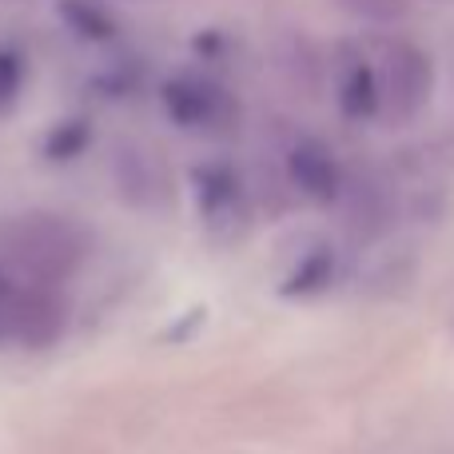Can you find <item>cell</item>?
<instances>
[{
	"label": "cell",
	"mask_w": 454,
	"mask_h": 454,
	"mask_svg": "<svg viewBox=\"0 0 454 454\" xmlns=\"http://www.w3.org/2000/svg\"><path fill=\"white\" fill-rule=\"evenodd\" d=\"M164 108L184 128H220L231 120V100L204 76H176L164 84Z\"/></svg>",
	"instance_id": "cell-3"
},
{
	"label": "cell",
	"mask_w": 454,
	"mask_h": 454,
	"mask_svg": "<svg viewBox=\"0 0 454 454\" xmlns=\"http://www.w3.org/2000/svg\"><path fill=\"white\" fill-rule=\"evenodd\" d=\"M24 88V64L16 52H8V48H0V112L12 108V100L20 96Z\"/></svg>",
	"instance_id": "cell-6"
},
{
	"label": "cell",
	"mask_w": 454,
	"mask_h": 454,
	"mask_svg": "<svg viewBox=\"0 0 454 454\" xmlns=\"http://www.w3.org/2000/svg\"><path fill=\"white\" fill-rule=\"evenodd\" d=\"M291 176H295V184L303 192H311V196H331V188H335V164L315 148L291 156Z\"/></svg>",
	"instance_id": "cell-5"
},
{
	"label": "cell",
	"mask_w": 454,
	"mask_h": 454,
	"mask_svg": "<svg viewBox=\"0 0 454 454\" xmlns=\"http://www.w3.org/2000/svg\"><path fill=\"white\" fill-rule=\"evenodd\" d=\"M200 207H204V220L212 223L215 235H235L247 223L243 192H239V184H235V176L223 172V168L200 172Z\"/></svg>",
	"instance_id": "cell-4"
},
{
	"label": "cell",
	"mask_w": 454,
	"mask_h": 454,
	"mask_svg": "<svg viewBox=\"0 0 454 454\" xmlns=\"http://www.w3.org/2000/svg\"><path fill=\"white\" fill-rule=\"evenodd\" d=\"M68 327V303L52 283H32L16 291L12 335L24 347H52Z\"/></svg>",
	"instance_id": "cell-2"
},
{
	"label": "cell",
	"mask_w": 454,
	"mask_h": 454,
	"mask_svg": "<svg viewBox=\"0 0 454 454\" xmlns=\"http://www.w3.org/2000/svg\"><path fill=\"white\" fill-rule=\"evenodd\" d=\"M16 291L12 283L4 279V271H0V343H4L8 335H12V311H16Z\"/></svg>",
	"instance_id": "cell-7"
},
{
	"label": "cell",
	"mask_w": 454,
	"mask_h": 454,
	"mask_svg": "<svg viewBox=\"0 0 454 454\" xmlns=\"http://www.w3.org/2000/svg\"><path fill=\"white\" fill-rule=\"evenodd\" d=\"M0 251L16 271H28L32 283H56L80 263L84 243L56 215H24L0 235Z\"/></svg>",
	"instance_id": "cell-1"
}]
</instances>
